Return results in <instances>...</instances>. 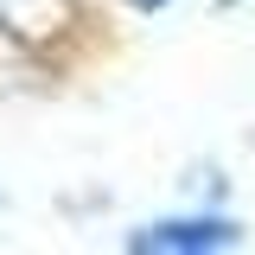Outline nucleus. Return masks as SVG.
Segmentation results:
<instances>
[{"label": "nucleus", "mask_w": 255, "mask_h": 255, "mask_svg": "<svg viewBox=\"0 0 255 255\" xmlns=\"http://www.w3.org/2000/svg\"><path fill=\"white\" fill-rule=\"evenodd\" d=\"M243 230L236 217L223 211H191V217H159V223H140L128 230V249H159V255H217V249H236Z\"/></svg>", "instance_id": "nucleus-1"}, {"label": "nucleus", "mask_w": 255, "mask_h": 255, "mask_svg": "<svg viewBox=\"0 0 255 255\" xmlns=\"http://www.w3.org/2000/svg\"><path fill=\"white\" fill-rule=\"evenodd\" d=\"M70 13H77V0H0V32L19 45H38L58 26H70Z\"/></svg>", "instance_id": "nucleus-2"}, {"label": "nucleus", "mask_w": 255, "mask_h": 255, "mask_svg": "<svg viewBox=\"0 0 255 255\" xmlns=\"http://www.w3.org/2000/svg\"><path fill=\"white\" fill-rule=\"evenodd\" d=\"M128 6H134V13H166L172 0H128Z\"/></svg>", "instance_id": "nucleus-3"}, {"label": "nucleus", "mask_w": 255, "mask_h": 255, "mask_svg": "<svg viewBox=\"0 0 255 255\" xmlns=\"http://www.w3.org/2000/svg\"><path fill=\"white\" fill-rule=\"evenodd\" d=\"M217 6H223V13H230V6H236V0H217Z\"/></svg>", "instance_id": "nucleus-4"}]
</instances>
